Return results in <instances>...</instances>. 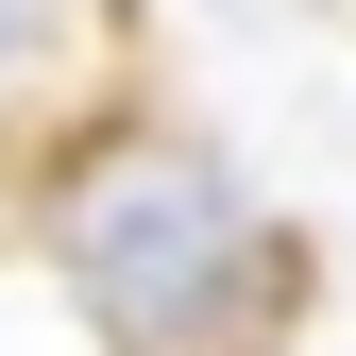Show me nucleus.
<instances>
[{
  "label": "nucleus",
  "mask_w": 356,
  "mask_h": 356,
  "mask_svg": "<svg viewBox=\"0 0 356 356\" xmlns=\"http://www.w3.org/2000/svg\"><path fill=\"white\" fill-rule=\"evenodd\" d=\"M51 254H68V289H85L102 339L170 356L254 272V220H238V187H220L204 136H119V153H85V187L51 204Z\"/></svg>",
  "instance_id": "nucleus-1"
},
{
  "label": "nucleus",
  "mask_w": 356,
  "mask_h": 356,
  "mask_svg": "<svg viewBox=\"0 0 356 356\" xmlns=\"http://www.w3.org/2000/svg\"><path fill=\"white\" fill-rule=\"evenodd\" d=\"M0 51H17V17H0Z\"/></svg>",
  "instance_id": "nucleus-2"
}]
</instances>
